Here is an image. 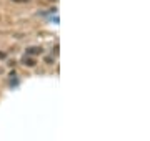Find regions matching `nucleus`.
Returning a JSON list of instances; mask_svg holds the SVG:
<instances>
[{"label": "nucleus", "mask_w": 150, "mask_h": 141, "mask_svg": "<svg viewBox=\"0 0 150 141\" xmlns=\"http://www.w3.org/2000/svg\"><path fill=\"white\" fill-rule=\"evenodd\" d=\"M20 63L25 65V66H28V68H33V66L37 65V60L33 58V57H30V55H23L22 60H20Z\"/></svg>", "instance_id": "f257e3e1"}, {"label": "nucleus", "mask_w": 150, "mask_h": 141, "mask_svg": "<svg viewBox=\"0 0 150 141\" xmlns=\"http://www.w3.org/2000/svg\"><path fill=\"white\" fill-rule=\"evenodd\" d=\"M42 53H43V48H42V47H28V48H27V53H25V55L35 57V55H42Z\"/></svg>", "instance_id": "f03ea898"}, {"label": "nucleus", "mask_w": 150, "mask_h": 141, "mask_svg": "<svg viewBox=\"0 0 150 141\" xmlns=\"http://www.w3.org/2000/svg\"><path fill=\"white\" fill-rule=\"evenodd\" d=\"M52 61H54V58H52V57H45V63L52 65Z\"/></svg>", "instance_id": "7ed1b4c3"}, {"label": "nucleus", "mask_w": 150, "mask_h": 141, "mask_svg": "<svg viewBox=\"0 0 150 141\" xmlns=\"http://www.w3.org/2000/svg\"><path fill=\"white\" fill-rule=\"evenodd\" d=\"M12 2H15V3H25V2H30V0H12Z\"/></svg>", "instance_id": "20e7f679"}, {"label": "nucleus", "mask_w": 150, "mask_h": 141, "mask_svg": "<svg viewBox=\"0 0 150 141\" xmlns=\"http://www.w3.org/2000/svg\"><path fill=\"white\" fill-rule=\"evenodd\" d=\"M5 57H7V55L4 53V52H0V60H4V58H5Z\"/></svg>", "instance_id": "39448f33"}]
</instances>
